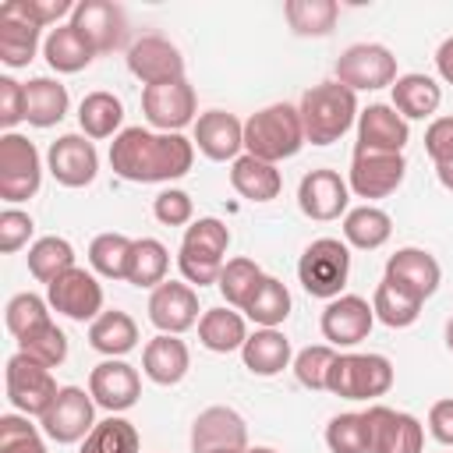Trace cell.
<instances>
[{"label":"cell","instance_id":"obj_14","mask_svg":"<svg viewBox=\"0 0 453 453\" xmlns=\"http://www.w3.org/2000/svg\"><path fill=\"white\" fill-rule=\"evenodd\" d=\"M365 421H368V435H372V453H421V446H425V428L407 411L372 403L365 411Z\"/></svg>","mask_w":453,"mask_h":453},{"label":"cell","instance_id":"obj_44","mask_svg":"<svg viewBox=\"0 0 453 453\" xmlns=\"http://www.w3.org/2000/svg\"><path fill=\"white\" fill-rule=\"evenodd\" d=\"M262 276H265V273L258 269L255 258L237 255V258H226V265H223L216 287H219V294H223V301H226L230 308H244L248 297L255 294V287L262 283Z\"/></svg>","mask_w":453,"mask_h":453},{"label":"cell","instance_id":"obj_57","mask_svg":"<svg viewBox=\"0 0 453 453\" xmlns=\"http://www.w3.org/2000/svg\"><path fill=\"white\" fill-rule=\"evenodd\" d=\"M435 177H439V184H442L446 191H453V159H449V163H439V166H435Z\"/></svg>","mask_w":453,"mask_h":453},{"label":"cell","instance_id":"obj_41","mask_svg":"<svg viewBox=\"0 0 453 453\" xmlns=\"http://www.w3.org/2000/svg\"><path fill=\"white\" fill-rule=\"evenodd\" d=\"M67 269H74V248L67 237H39L32 248H28V273L39 280V283H53L57 276H64Z\"/></svg>","mask_w":453,"mask_h":453},{"label":"cell","instance_id":"obj_24","mask_svg":"<svg viewBox=\"0 0 453 453\" xmlns=\"http://www.w3.org/2000/svg\"><path fill=\"white\" fill-rule=\"evenodd\" d=\"M411 142L407 120L389 103H372L357 113V145L361 152H403Z\"/></svg>","mask_w":453,"mask_h":453},{"label":"cell","instance_id":"obj_21","mask_svg":"<svg viewBox=\"0 0 453 453\" xmlns=\"http://www.w3.org/2000/svg\"><path fill=\"white\" fill-rule=\"evenodd\" d=\"M71 25L88 39V46L96 53H113L127 39V18L110 0H81V4H74Z\"/></svg>","mask_w":453,"mask_h":453},{"label":"cell","instance_id":"obj_19","mask_svg":"<svg viewBox=\"0 0 453 453\" xmlns=\"http://www.w3.org/2000/svg\"><path fill=\"white\" fill-rule=\"evenodd\" d=\"M319 326H322V336L329 340V347H357L361 340H368V333L375 326V311L365 297L340 294L326 304Z\"/></svg>","mask_w":453,"mask_h":453},{"label":"cell","instance_id":"obj_3","mask_svg":"<svg viewBox=\"0 0 453 453\" xmlns=\"http://www.w3.org/2000/svg\"><path fill=\"white\" fill-rule=\"evenodd\" d=\"M304 145L301 113L290 103H273L244 120V152L265 163H283Z\"/></svg>","mask_w":453,"mask_h":453},{"label":"cell","instance_id":"obj_53","mask_svg":"<svg viewBox=\"0 0 453 453\" xmlns=\"http://www.w3.org/2000/svg\"><path fill=\"white\" fill-rule=\"evenodd\" d=\"M425 152L432 156V163H449L453 159V117H435L425 131Z\"/></svg>","mask_w":453,"mask_h":453},{"label":"cell","instance_id":"obj_8","mask_svg":"<svg viewBox=\"0 0 453 453\" xmlns=\"http://www.w3.org/2000/svg\"><path fill=\"white\" fill-rule=\"evenodd\" d=\"M42 184V159L39 149L14 131L0 134V198L18 205L28 202Z\"/></svg>","mask_w":453,"mask_h":453},{"label":"cell","instance_id":"obj_6","mask_svg":"<svg viewBox=\"0 0 453 453\" xmlns=\"http://www.w3.org/2000/svg\"><path fill=\"white\" fill-rule=\"evenodd\" d=\"M393 365L386 354H336L326 389L343 400H372L389 393Z\"/></svg>","mask_w":453,"mask_h":453},{"label":"cell","instance_id":"obj_49","mask_svg":"<svg viewBox=\"0 0 453 453\" xmlns=\"http://www.w3.org/2000/svg\"><path fill=\"white\" fill-rule=\"evenodd\" d=\"M0 453H46V442L39 439V428L28 425L25 414H4L0 418Z\"/></svg>","mask_w":453,"mask_h":453},{"label":"cell","instance_id":"obj_36","mask_svg":"<svg viewBox=\"0 0 453 453\" xmlns=\"http://www.w3.org/2000/svg\"><path fill=\"white\" fill-rule=\"evenodd\" d=\"M78 124L85 138H117L124 124V103L113 92H88L78 103Z\"/></svg>","mask_w":453,"mask_h":453},{"label":"cell","instance_id":"obj_1","mask_svg":"<svg viewBox=\"0 0 453 453\" xmlns=\"http://www.w3.org/2000/svg\"><path fill=\"white\" fill-rule=\"evenodd\" d=\"M195 163V142L184 134L149 131V127H124L110 142V166L117 177L131 184H163L177 180Z\"/></svg>","mask_w":453,"mask_h":453},{"label":"cell","instance_id":"obj_13","mask_svg":"<svg viewBox=\"0 0 453 453\" xmlns=\"http://www.w3.org/2000/svg\"><path fill=\"white\" fill-rule=\"evenodd\" d=\"M46 301L53 311H60L74 322H96L103 315V283L88 269L74 265L46 287Z\"/></svg>","mask_w":453,"mask_h":453},{"label":"cell","instance_id":"obj_32","mask_svg":"<svg viewBox=\"0 0 453 453\" xmlns=\"http://www.w3.org/2000/svg\"><path fill=\"white\" fill-rule=\"evenodd\" d=\"M67 106H71V96H67V85H60L57 78H32L25 81V120L32 127H53L67 117Z\"/></svg>","mask_w":453,"mask_h":453},{"label":"cell","instance_id":"obj_54","mask_svg":"<svg viewBox=\"0 0 453 453\" xmlns=\"http://www.w3.org/2000/svg\"><path fill=\"white\" fill-rule=\"evenodd\" d=\"M18 7H21V14H25L28 21H35L39 28L60 21L64 14H74V4H71V0H18Z\"/></svg>","mask_w":453,"mask_h":453},{"label":"cell","instance_id":"obj_31","mask_svg":"<svg viewBox=\"0 0 453 453\" xmlns=\"http://www.w3.org/2000/svg\"><path fill=\"white\" fill-rule=\"evenodd\" d=\"M42 57H46V64H50L57 74H78V71H85V67L92 64L96 50H92L88 39L67 21V25L50 28V35H46V42H42Z\"/></svg>","mask_w":453,"mask_h":453},{"label":"cell","instance_id":"obj_46","mask_svg":"<svg viewBox=\"0 0 453 453\" xmlns=\"http://www.w3.org/2000/svg\"><path fill=\"white\" fill-rule=\"evenodd\" d=\"M326 446L329 453H372V435L365 414H336L326 425Z\"/></svg>","mask_w":453,"mask_h":453},{"label":"cell","instance_id":"obj_30","mask_svg":"<svg viewBox=\"0 0 453 453\" xmlns=\"http://www.w3.org/2000/svg\"><path fill=\"white\" fill-rule=\"evenodd\" d=\"M230 184L248 202H273L283 188V177H280L276 163H265V159H255V156L241 152L230 163Z\"/></svg>","mask_w":453,"mask_h":453},{"label":"cell","instance_id":"obj_7","mask_svg":"<svg viewBox=\"0 0 453 453\" xmlns=\"http://www.w3.org/2000/svg\"><path fill=\"white\" fill-rule=\"evenodd\" d=\"M4 382H7V400L14 411H21L25 418H42L50 411V403L57 400L60 386L50 375L46 365L32 361L28 354H11L7 368H4Z\"/></svg>","mask_w":453,"mask_h":453},{"label":"cell","instance_id":"obj_2","mask_svg":"<svg viewBox=\"0 0 453 453\" xmlns=\"http://www.w3.org/2000/svg\"><path fill=\"white\" fill-rule=\"evenodd\" d=\"M297 113H301L304 142L333 145V142H340L357 124L361 110H357V92H350L340 81H322V85H311L301 96Z\"/></svg>","mask_w":453,"mask_h":453},{"label":"cell","instance_id":"obj_58","mask_svg":"<svg viewBox=\"0 0 453 453\" xmlns=\"http://www.w3.org/2000/svg\"><path fill=\"white\" fill-rule=\"evenodd\" d=\"M446 347L453 350V315H449V322H446Z\"/></svg>","mask_w":453,"mask_h":453},{"label":"cell","instance_id":"obj_33","mask_svg":"<svg viewBox=\"0 0 453 453\" xmlns=\"http://www.w3.org/2000/svg\"><path fill=\"white\" fill-rule=\"evenodd\" d=\"M88 347L106 357H124L138 347V326L127 311L110 308L96 322H88Z\"/></svg>","mask_w":453,"mask_h":453},{"label":"cell","instance_id":"obj_26","mask_svg":"<svg viewBox=\"0 0 453 453\" xmlns=\"http://www.w3.org/2000/svg\"><path fill=\"white\" fill-rule=\"evenodd\" d=\"M191 368V350L180 336L159 333L145 343L142 350V372L156 382V386H177Z\"/></svg>","mask_w":453,"mask_h":453},{"label":"cell","instance_id":"obj_17","mask_svg":"<svg viewBox=\"0 0 453 453\" xmlns=\"http://www.w3.org/2000/svg\"><path fill=\"white\" fill-rule=\"evenodd\" d=\"M297 205L315 223L340 219L347 216V205H350V184L336 170H311L297 184Z\"/></svg>","mask_w":453,"mask_h":453},{"label":"cell","instance_id":"obj_40","mask_svg":"<svg viewBox=\"0 0 453 453\" xmlns=\"http://www.w3.org/2000/svg\"><path fill=\"white\" fill-rule=\"evenodd\" d=\"M421 304H425V301L411 297L407 290H400V287L389 283L386 276H382V283H379L375 294H372V311H375V319H379L382 326H389V329H407V326H414L418 315H421Z\"/></svg>","mask_w":453,"mask_h":453},{"label":"cell","instance_id":"obj_34","mask_svg":"<svg viewBox=\"0 0 453 453\" xmlns=\"http://www.w3.org/2000/svg\"><path fill=\"white\" fill-rule=\"evenodd\" d=\"M198 340H202V347L212 350V354L241 350L244 340H248L244 315L234 311L230 304H226V308H209V311H202V319H198Z\"/></svg>","mask_w":453,"mask_h":453},{"label":"cell","instance_id":"obj_37","mask_svg":"<svg viewBox=\"0 0 453 453\" xmlns=\"http://www.w3.org/2000/svg\"><path fill=\"white\" fill-rule=\"evenodd\" d=\"M258 329H276L280 322H287L290 315V290L276 280V276H262V283L255 287V294L248 297V304L241 308Z\"/></svg>","mask_w":453,"mask_h":453},{"label":"cell","instance_id":"obj_12","mask_svg":"<svg viewBox=\"0 0 453 453\" xmlns=\"http://www.w3.org/2000/svg\"><path fill=\"white\" fill-rule=\"evenodd\" d=\"M403 173H407L403 152H361V149H354L347 184L357 198H368V205H372V198L393 195L403 184Z\"/></svg>","mask_w":453,"mask_h":453},{"label":"cell","instance_id":"obj_18","mask_svg":"<svg viewBox=\"0 0 453 453\" xmlns=\"http://www.w3.org/2000/svg\"><path fill=\"white\" fill-rule=\"evenodd\" d=\"M198 294L191 283H180V280H166L159 283L152 294H149V322L159 329V333H170V336H180L188 333L191 326H198Z\"/></svg>","mask_w":453,"mask_h":453},{"label":"cell","instance_id":"obj_38","mask_svg":"<svg viewBox=\"0 0 453 453\" xmlns=\"http://www.w3.org/2000/svg\"><path fill=\"white\" fill-rule=\"evenodd\" d=\"M287 25L294 28V35H329L336 28L340 18V4L336 0H287L283 4Z\"/></svg>","mask_w":453,"mask_h":453},{"label":"cell","instance_id":"obj_48","mask_svg":"<svg viewBox=\"0 0 453 453\" xmlns=\"http://www.w3.org/2000/svg\"><path fill=\"white\" fill-rule=\"evenodd\" d=\"M333 361H336V347H329V343L304 347V350H297V357H294V375H297V382H301L304 389L319 393V389H326V382H329Z\"/></svg>","mask_w":453,"mask_h":453},{"label":"cell","instance_id":"obj_43","mask_svg":"<svg viewBox=\"0 0 453 453\" xmlns=\"http://www.w3.org/2000/svg\"><path fill=\"white\" fill-rule=\"evenodd\" d=\"M131 251H134V241L127 234H99L92 237L88 244V265L106 276V280H127V265H131Z\"/></svg>","mask_w":453,"mask_h":453},{"label":"cell","instance_id":"obj_4","mask_svg":"<svg viewBox=\"0 0 453 453\" xmlns=\"http://www.w3.org/2000/svg\"><path fill=\"white\" fill-rule=\"evenodd\" d=\"M226 248H230V230L216 216H202L184 230L180 251H177V269L188 283L209 287L219 280L226 265Z\"/></svg>","mask_w":453,"mask_h":453},{"label":"cell","instance_id":"obj_15","mask_svg":"<svg viewBox=\"0 0 453 453\" xmlns=\"http://www.w3.org/2000/svg\"><path fill=\"white\" fill-rule=\"evenodd\" d=\"M127 71L149 88L184 78V57L180 50L163 35H142L127 46Z\"/></svg>","mask_w":453,"mask_h":453},{"label":"cell","instance_id":"obj_42","mask_svg":"<svg viewBox=\"0 0 453 453\" xmlns=\"http://www.w3.org/2000/svg\"><path fill=\"white\" fill-rule=\"evenodd\" d=\"M138 449H142L138 428L127 418L110 414L106 421H96V428L81 439L78 453H138Z\"/></svg>","mask_w":453,"mask_h":453},{"label":"cell","instance_id":"obj_35","mask_svg":"<svg viewBox=\"0 0 453 453\" xmlns=\"http://www.w3.org/2000/svg\"><path fill=\"white\" fill-rule=\"evenodd\" d=\"M393 234V219L386 209L379 205H357V209H347L343 216V241L347 248H361V251H375L389 241Z\"/></svg>","mask_w":453,"mask_h":453},{"label":"cell","instance_id":"obj_59","mask_svg":"<svg viewBox=\"0 0 453 453\" xmlns=\"http://www.w3.org/2000/svg\"><path fill=\"white\" fill-rule=\"evenodd\" d=\"M248 453H276V449H269V446H251Z\"/></svg>","mask_w":453,"mask_h":453},{"label":"cell","instance_id":"obj_29","mask_svg":"<svg viewBox=\"0 0 453 453\" xmlns=\"http://www.w3.org/2000/svg\"><path fill=\"white\" fill-rule=\"evenodd\" d=\"M442 103V88L432 74H400L393 81V110L403 117V120H425L439 110Z\"/></svg>","mask_w":453,"mask_h":453},{"label":"cell","instance_id":"obj_16","mask_svg":"<svg viewBox=\"0 0 453 453\" xmlns=\"http://www.w3.org/2000/svg\"><path fill=\"white\" fill-rule=\"evenodd\" d=\"M46 170L64 188H85L99 173V152L85 134H60L46 152Z\"/></svg>","mask_w":453,"mask_h":453},{"label":"cell","instance_id":"obj_50","mask_svg":"<svg viewBox=\"0 0 453 453\" xmlns=\"http://www.w3.org/2000/svg\"><path fill=\"white\" fill-rule=\"evenodd\" d=\"M152 216L163 223V226H191L195 219V202L188 191L180 188H163L156 198H152Z\"/></svg>","mask_w":453,"mask_h":453},{"label":"cell","instance_id":"obj_55","mask_svg":"<svg viewBox=\"0 0 453 453\" xmlns=\"http://www.w3.org/2000/svg\"><path fill=\"white\" fill-rule=\"evenodd\" d=\"M428 428L442 446H453V396L449 400H435L428 411Z\"/></svg>","mask_w":453,"mask_h":453},{"label":"cell","instance_id":"obj_5","mask_svg":"<svg viewBox=\"0 0 453 453\" xmlns=\"http://www.w3.org/2000/svg\"><path fill=\"white\" fill-rule=\"evenodd\" d=\"M347 276H350V248L340 237H319L297 258V280L311 297L322 301L340 297Z\"/></svg>","mask_w":453,"mask_h":453},{"label":"cell","instance_id":"obj_28","mask_svg":"<svg viewBox=\"0 0 453 453\" xmlns=\"http://www.w3.org/2000/svg\"><path fill=\"white\" fill-rule=\"evenodd\" d=\"M294 350H290V340L280 333V329H255L248 333L244 347H241V361L251 375H280L287 365H290Z\"/></svg>","mask_w":453,"mask_h":453},{"label":"cell","instance_id":"obj_52","mask_svg":"<svg viewBox=\"0 0 453 453\" xmlns=\"http://www.w3.org/2000/svg\"><path fill=\"white\" fill-rule=\"evenodd\" d=\"M21 120H25V85L14 81L11 74H0V127L11 131Z\"/></svg>","mask_w":453,"mask_h":453},{"label":"cell","instance_id":"obj_11","mask_svg":"<svg viewBox=\"0 0 453 453\" xmlns=\"http://www.w3.org/2000/svg\"><path fill=\"white\" fill-rule=\"evenodd\" d=\"M39 425L60 446L81 442L96 428V400H92V393H85L81 386H60L57 400L39 418Z\"/></svg>","mask_w":453,"mask_h":453},{"label":"cell","instance_id":"obj_45","mask_svg":"<svg viewBox=\"0 0 453 453\" xmlns=\"http://www.w3.org/2000/svg\"><path fill=\"white\" fill-rule=\"evenodd\" d=\"M18 350L28 354L32 361L46 365V368H57V365H64V357H67V336H64V329L50 319L46 326L25 333V336L18 340Z\"/></svg>","mask_w":453,"mask_h":453},{"label":"cell","instance_id":"obj_39","mask_svg":"<svg viewBox=\"0 0 453 453\" xmlns=\"http://www.w3.org/2000/svg\"><path fill=\"white\" fill-rule=\"evenodd\" d=\"M166 269H170L166 244L156 241V237H138L134 251H131V265H127V283L156 290L159 283H166Z\"/></svg>","mask_w":453,"mask_h":453},{"label":"cell","instance_id":"obj_9","mask_svg":"<svg viewBox=\"0 0 453 453\" xmlns=\"http://www.w3.org/2000/svg\"><path fill=\"white\" fill-rule=\"evenodd\" d=\"M396 78V57L382 42H354L336 60V81L350 92H375L386 85L393 88Z\"/></svg>","mask_w":453,"mask_h":453},{"label":"cell","instance_id":"obj_20","mask_svg":"<svg viewBox=\"0 0 453 453\" xmlns=\"http://www.w3.org/2000/svg\"><path fill=\"white\" fill-rule=\"evenodd\" d=\"M88 393H92L96 407H103L110 414H120V411L138 403L142 379L124 357H106L88 372Z\"/></svg>","mask_w":453,"mask_h":453},{"label":"cell","instance_id":"obj_47","mask_svg":"<svg viewBox=\"0 0 453 453\" xmlns=\"http://www.w3.org/2000/svg\"><path fill=\"white\" fill-rule=\"evenodd\" d=\"M4 319H7V329L21 340L25 333H32V329H39V326L50 322V301H42V297L32 294V290L14 294V297L7 301V308H4Z\"/></svg>","mask_w":453,"mask_h":453},{"label":"cell","instance_id":"obj_51","mask_svg":"<svg viewBox=\"0 0 453 453\" xmlns=\"http://www.w3.org/2000/svg\"><path fill=\"white\" fill-rule=\"evenodd\" d=\"M32 230H35L32 216L21 212V209H14V205H7V209L0 212V251H4V255H14L18 248L28 244Z\"/></svg>","mask_w":453,"mask_h":453},{"label":"cell","instance_id":"obj_22","mask_svg":"<svg viewBox=\"0 0 453 453\" xmlns=\"http://www.w3.org/2000/svg\"><path fill=\"white\" fill-rule=\"evenodd\" d=\"M248 449V425L234 407H205L191 425V453Z\"/></svg>","mask_w":453,"mask_h":453},{"label":"cell","instance_id":"obj_60","mask_svg":"<svg viewBox=\"0 0 453 453\" xmlns=\"http://www.w3.org/2000/svg\"><path fill=\"white\" fill-rule=\"evenodd\" d=\"M251 449V446H248ZM248 449H216V453H248Z\"/></svg>","mask_w":453,"mask_h":453},{"label":"cell","instance_id":"obj_27","mask_svg":"<svg viewBox=\"0 0 453 453\" xmlns=\"http://www.w3.org/2000/svg\"><path fill=\"white\" fill-rule=\"evenodd\" d=\"M39 25L28 21L18 7V0L0 7V60L7 67H25L39 50Z\"/></svg>","mask_w":453,"mask_h":453},{"label":"cell","instance_id":"obj_10","mask_svg":"<svg viewBox=\"0 0 453 453\" xmlns=\"http://www.w3.org/2000/svg\"><path fill=\"white\" fill-rule=\"evenodd\" d=\"M195 110H198V96L188 85V78L142 88V113H145V120H149L152 131L180 134V127H188V124L198 120Z\"/></svg>","mask_w":453,"mask_h":453},{"label":"cell","instance_id":"obj_25","mask_svg":"<svg viewBox=\"0 0 453 453\" xmlns=\"http://www.w3.org/2000/svg\"><path fill=\"white\" fill-rule=\"evenodd\" d=\"M191 142L198 145V152L205 159H212V163L230 159L234 163L244 149V124L226 110H205L195 120V138Z\"/></svg>","mask_w":453,"mask_h":453},{"label":"cell","instance_id":"obj_23","mask_svg":"<svg viewBox=\"0 0 453 453\" xmlns=\"http://www.w3.org/2000/svg\"><path fill=\"white\" fill-rule=\"evenodd\" d=\"M386 280L396 283L400 290H407L411 297L428 301L442 283V269H439L435 255H428L425 248H396L386 258Z\"/></svg>","mask_w":453,"mask_h":453},{"label":"cell","instance_id":"obj_56","mask_svg":"<svg viewBox=\"0 0 453 453\" xmlns=\"http://www.w3.org/2000/svg\"><path fill=\"white\" fill-rule=\"evenodd\" d=\"M435 71H439V78L446 85H453V35L442 39V46L435 50Z\"/></svg>","mask_w":453,"mask_h":453}]
</instances>
